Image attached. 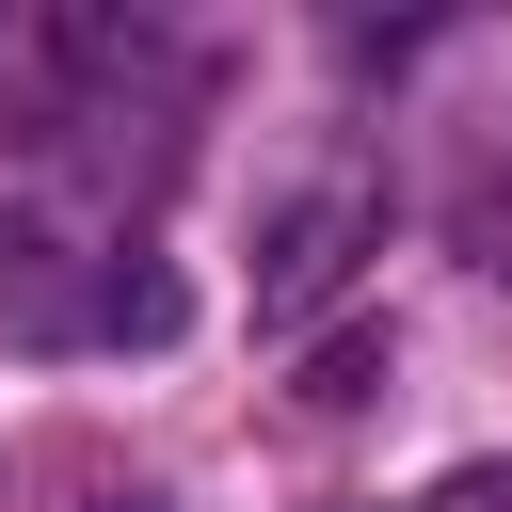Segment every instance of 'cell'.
<instances>
[{"mask_svg": "<svg viewBox=\"0 0 512 512\" xmlns=\"http://www.w3.org/2000/svg\"><path fill=\"white\" fill-rule=\"evenodd\" d=\"M112 512H176V496H112Z\"/></svg>", "mask_w": 512, "mask_h": 512, "instance_id": "obj_4", "label": "cell"}, {"mask_svg": "<svg viewBox=\"0 0 512 512\" xmlns=\"http://www.w3.org/2000/svg\"><path fill=\"white\" fill-rule=\"evenodd\" d=\"M416 512H512V464H448V480H432Z\"/></svg>", "mask_w": 512, "mask_h": 512, "instance_id": "obj_3", "label": "cell"}, {"mask_svg": "<svg viewBox=\"0 0 512 512\" xmlns=\"http://www.w3.org/2000/svg\"><path fill=\"white\" fill-rule=\"evenodd\" d=\"M368 240H384V192L368 176H336V192H304L288 224H272V256H256V336H304L352 272H368Z\"/></svg>", "mask_w": 512, "mask_h": 512, "instance_id": "obj_1", "label": "cell"}, {"mask_svg": "<svg viewBox=\"0 0 512 512\" xmlns=\"http://www.w3.org/2000/svg\"><path fill=\"white\" fill-rule=\"evenodd\" d=\"M96 336H176V272H112L96 288Z\"/></svg>", "mask_w": 512, "mask_h": 512, "instance_id": "obj_2", "label": "cell"}]
</instances>
